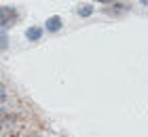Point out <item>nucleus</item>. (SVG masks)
I'll return each instance as SVG.
<instances>
[{"label":"nucleus","instance_id":"nucleus-1","mask_svg":"<svg viewBox=\"0 0 148 137\" xmlns=\"http://www.w3.org/2000/svg\"><path fill=\"white\" fill-rule=\"evenodd\" d=\"M19 133V120L13 114L0 112V135L2 137H17Z\"/></svg>","mask_w":148,"mask_h":137},{"label":"nucleus","instance_id":"nucleus-2","mask_svg":"<svg viewBox=\"0 0 148 137\" xmlns=\"http://www.w3.org/2000/svg\"><path fill=\"white\" fill-rule=\"evenodd\" d=\"M19 13L13 9V6H0V25L2 27H11L17 21Z\"/></svg>","mask_w":148,"mask_h":137},{"label":"nucleus","instance_id":"nucleus-3","mask_svg":"<svg viewBox=\"0 0 148 137\" xmlns=\"http://www.w3.org/2000/svg\"><path fill=\"white\" fill-rule=\"evenodd\" d=\"M59 27H62V19L59 17H51L49 21H47V30L49 32H57Z\"/></svg>","mask_w":148,"mask_h":137},{"label":"nucleus","instance_id":"nucleus-4","mask_svg":"<svg viewBox=\"0 0 148 137\" xmlns=\"http://www.w3.org/2000/svg\"><path fill=\"white\" fill-rule=\"evenodd\" d=\"M25 36H28L30 40H38L40 38V30H38V27H30V30L25 32Z\"/></svg>","mask_w":148,"mask_h":137},{"label":"nucleus","instance_id":"nucleus-5","mask_svg":"<svg viewBox=\"0 0 148 137\" xmlns=\"http://www.w3.org/2000/svg\"><path fill=\"white\" fill-rule=\"evenodd\" d=\"M91 11H93V9H91L89 4H87V6H80V9H78V15H80V17H87V15H91Z\"/></svg>","mask_w":148,"mask_h":137},{"label":"nucleus","instance_id":"nucleus-6","mask_svg":"<svg viewBox=\"0 0 148 137\" xmlns=\"http://www.w3.org/2000/svg\"><path fill=\"white\" fill-rule=\"evenodd\" d=\"M97 2H104L106 4V2H112V0H97Z\"/></svg>","mask_w":148,"mask_h":137},{"label":"nucleus","instance_id":"nucleus-7","mask_svg":"<svg viewBox=\"0 0 148 137\" xmlns=\"http://www.w3.org/2000/svg\"><path fill=\"white\" fill-rule=\"evenodd\" d=\"M32 137H38V135H32Z\"/></svg>","mask_w":148,"mask_h":137}]
</instances>
